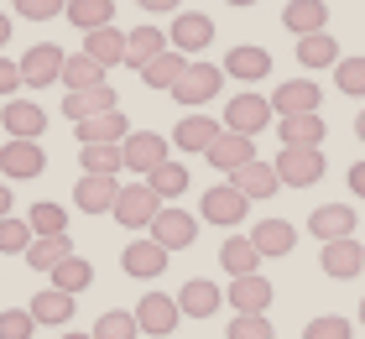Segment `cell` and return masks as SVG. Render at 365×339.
I'll use <instances>...</instances> for the list:
<instances>
[{"label": "cell", "instance_id": "obj_56", "mask_svg": "<svg viewBox=\"0 0 365 339\" xmlns=\"http://www.w3.org/2000/svg\"><path fill=\"white\" fill-rule=\"evenodd\" d=\"M63 339H94V334H63Z\"/></svg>", "mask_w": 365, "mask_h": 339}, {"label": "cell", "instance_id": "obj_25", "mask_svg": "<svg viewBox=\"0 0 365 339\" xmlns=\"http://www.w3.org/2000/svg\"><path fill=\"white\" fill-rule=\"evenodd\" d=\"M220 303H225V293H220V287H214L209 277L182 282V293H178V308H182V318H214V313H220Z\"/></svg>", "mask_w": 365, "mask_h": 339}, {"label": "cell", "instance_id": "obj_49", "mask_svg": "<svg viewBox=\"0 0 365 339\" xmlns=\"http://www.w3.org/2000/svg\"><path fill=\"white\" fill-rule=\"evenodd\" d=\"M16 89H21V63H11L6 53H0V94L16 99Z\"/></svg>", "mask_w": 365, "mask_h": 339}, {"label": "cell", "instance_id": "obj_55", "mask_svg": "<svg viewBox=\"0 0 365 339\" xmlns=\"http://www.w3.org/2000/svg\"><path fill=\"white\" fill-rule=\"evenodd\" d=\"M225 6H240V11H245V6H256V0H225Z\"/></svg>", "mask_w": 365, "mask_h": 339}, {"label": "cell", "instance_id": "obj_21", "mask_svg": "<svg viewBox=\"0 0 365 339\" xmlns=\"http://www.w3.org/2000/svg\"><path fill=\"white\" fill-rule=\"evenodd\" d=\"M251 246L261 251V261H272V256H292L297 230L287 225V219H256V225H251Z\"/></svg>", "mask_w": 365, "mask_h": 339}, {"label": "cell", "instance_id": "obj_36", "mask_svg": "<svg viewBox=\"0 0 365 339\" xmlns=\"http://www.w3.org/2000/svg\"><path fill=\"white\" fill-rule=\"evenodd\" d=\"M68 21L78 31H99V26H115V0H68Z\"/></svg>", "mask_w": 365, "mask_h": 339}, {"label": "cell", "instance_id": "obj_19", "mask_svg": "<svg viewBox=\"0 0 365 339\" xmlns=\"http://www.w3.org/2000/svg\"><path fill=\"white\" fill-rule=\"evenodd\" d=\"M272 74V53L256 42H240L235 53H225V79H240V84H261Z\"/></svg>", "mask_w": 365, "mask_h": 339}, {"label": "cell", "instance_id": "obj_41", "mask_svg": "<svg viewBox=\"0 0 365 339\" xmlns=\"http://www.w3.org/2000/svg\"><path fill=\"white\" fill-rule=\"evenodd\" d=\"M26 225L31 235H68V214H63V203H31Z\"/></svg>", "mask_w": 365, "mask_h": 339}, {"label": "cell", "instance_id": "obj_20", "mask_svg": "<svg viewBox=\"0 0 365 339\" xmlns=\"http://www.w3.org/2000/svg\"><path fill=\"white\" fill-rule=\"evenodd\" d=\"M225 303H230L235 313H267V308H272V282L261 277V271H256V277H230Z\"/></svg>", "mask_w": 365, "mask_h": 339}, {"label": "cell", "instance_id": "obj_13", "mask_svg": "<svg viewBox=\"0 0 365 339\" xmlns=\"http://www.w3.org/2000/svg\"><path fill=\"white\" fill-rule=\"evenodd\" d=\"M319 99H324V89L313 79H287L272 94V115H277V121H282V115H319Z\"/></svg>", "mask_w": 365, "mask_h": 339}, {"label": "cell", "instance_id": "obj_29", "mask_svg": "<svg viewBox=\"0 0 365 339\" xmlns=\"http://www.w3.org/2000/svg\"><path fill=\"white\" fill-rule=\"evenodd\" d=\"M182 68H188V58H182V53H157L152 63L141 68V84H146L152 94H173L178 79H182Z\"/></svg>", "mask_w": 365, "mask_h": 339}, {"label": "cell", "instance_id": "obj_26", "mask_svg": "<svg viewBox=\"0 0 365 339\" xmlns=\"http://www.w3.org/2000/svg\"><path fill=\"white\" fill-rule=\"evenodd\" d=\"M282 26H287L292 37L329 31V6H324V0H287V11H282Z\"/></svg>", "mask_w": 365, "mask_h": 339}, {"label": "cell", "instance_id": "obj_7", "mask_svg": "<svg viewBox=\"0 0 365 339\" xmlns=\"http://www.w3.org/2000/svg\"><path fill=\"white\" fill-rule=\"evenodd\" d=\"M209 42H214V21L204 11H178L173 16V26H168V47L173 53H209Z\"/></svg>", "mask_w": 365, "mask_h": 339}, {"label": "cell", "instance_id": "obj_50", "mask_svg": "<svg viewBox=\"0 0 365 339\" xmlns=\"http://www.w3.org/2000/svg\"><path fill=\"white\" fill-rule=\"evenodd\" d=\"M136 6H141V11H152V16H162V11H178L182 0H136Z\"/></svg>", "mask_w": 365, "mask_h": 339}, {"label": "cell", "instance_id": "obj_53", "mask_svg": "<svg viewBox=\"0 0 365 339\" xmlns=\"http://www.w3.org/2000/svg\"><path fill=\"white\" fill-rule=\"evenodd\" d=\"M6 214H11V188L0 183V219H6Z\"/></svg>", "mask_w": 365, "mask_h": 339}, {"label": "cell", "instance_id": "obj_4", "mask_svg": "<svg viewBox=\"0 0 365 339\" xmlns=\"http://www.w3.org/2000/svg\"><path fill=\"white\" fill-rule=\"evenodd\" d=\"M220 89H225V68L193 63V58H188V68H182V79H178V89H173V99H178V105H188V110H198V105H209Z\"/></svg>", "mask_w": 365, "mask_h": 339}, {"label": "cell", "instance_id": "obj_5", "mask_svg": "<svg viewBox=\"0 0 365 339\" xmlns=\"http://www.w3.org/2000/svg\"><path fill=\"white\" fill-rule=\"evenodd\" d=\"M125 173H136V178H152L162 162H168V136H157V131H130L125 141Z\"/></svg>", "mask_w": 365, "mask_h": 339}, {"label": "cell", "instance_id": "obj_15", "mask_svg": "<svg viewBox=\"0 0 365 339\" xmlns=\"http://www.w3.org/2000/svg\"><path fill=\"white\" fill-rule=\"evenodd\" d=\"M220 136H225V126L214 121V115L193 110V115H182V121L173 126V146H178V151H209Z\"/></svg>", "mask_w": 365, "mask_h": 339}, {"label": "cell", "instance_id": "obj_16", "mask_svg": "<svg viewBox=\"0 0 365 339\" xmlns=\"http://www.w3.org/2000/svg\"><path fill=\"white\" fill-rule=\"evenodd\" d=\"M319 266H324V277H334V282H350V277H360L365 271V246L355 241H329L324 246V256H319Z\"/></svg>", "mask_w": 365, "mask_h": 339}, {"label": "cell", "instance_id": "obj_33", "mask_svg": "<svg viewBox=\"0 0 365 339\" xmlns=\"http://www.w3.org/2000/svg\"><path fill=\"white\" fill-rule=\"evenodd\" d=\"M73 256V241H68V235H37V241H31L26 246V266H37V271H53L58 261H68Z\"/></svg>", "mask_w": 365, "mask_h": 339}, {"label": "cell", "instance_id": "obj_23", "mask_svg": "<svg viewBox=\"0 0 365 339\" xmlns=\"http://www.w3.org/2000/svg\"><path fill=\"white\" fill-rule=\"evenodd\" d=\"M115 198H120V178H78L73 183V203L84 214H110L115 209Z\"/></svg>", "mask_w": 365, "mask_h": 339}, {"label": "cell", "instance_id": "obj_17", "mask_svg": "<svg viewBox=\"0 0 365 339\" xmlns=\"http://www.w3.org/2000/svg\"><path fill=\"white\" fill-rule=\"evenodd\" d=\"M355 225H360V219H355V209H350V203H319V209L308 214V230L319 235L324 246H329V241H350V235H355Z\"/></svg>", "mask_w": 365, "mask_h": 339}, {"label": "cell", "instance_id": "obj_11", "mask_svg": "<svg viewBox=\"0 0 365 339\" xmlns=\"http://www.w3.org/2000/svg\"><path fill=\"white\" fill-rule=\"evenodd\" d=\"M42 167H47V151L42 141H11L0 146V178H16V183H26V178H42Z\"/></svg>", "mask_w": 365, "mask_h": 339}, {"label": "cell", "instance_id": "obj_12", "mask_svg": "<svg viewBox=\"0 0 365 339\" xmlns=\"http://www.w3.org/2000/svg\"><path fill=\"white\" fill-rule=\"evenodd\" d=\"M204 157H209V167H214V173L235 178L245 162H256V136H235V131H225L220 141H214V146L204 151Z\"/></svg>", "mask_w": 365, "mask_h": 339}, {"label": "cell", "instance_id": "obj_3", "mask_svg": "<svg viewBox=\"0 0 365 339\" xmlns=\"http://www.w3.org/2000/svg\"><path fill=\"white\" fill-rule=\"evenodd\" d=\"M251 214V198H245L235 183H214V188H204V198H198V219H209V225H240V219Z\"/></svg>", "mask_w": 365, "mask_h": 339}, {"label": "cell", "instance_id": "obj_37", "mask_svg": "<svg viewBox=\"0 0 365 339\" xmlns=\"http://www.w3.org/2000/svg\"><path fill=\"white\" fill-rule=\"evenodd\" d=\"M53 287H58V293H68V298L89 293V287H94V266H89L84 256H68V261H58V266H53Z\"/></svg>", "mask_w": 365, "mask_h": 339}, {"label": "cell", "instance_id": "obj_39", "mask_svg": "<svg viewBox=\"0 0 365 339\" xmlns=\"http://www.w3.org/2000/svg\"><path fill=\"white\" fill-rule=\"evenodd\" d=\"M297 63H303V68H334V63H339V42L329 37V31L297 37Z\"/></svg>", "mask_w": 365, "mask_h": 339}, {"label": "cell", "instance_id": "obj_43", "mask_svg": "<svg viewBox=\"0 0 365 339\" xmlns=\"http://www.w3.org/2000/svg\"><path fill=\"white\" fill-rule=\"evenodd\" d=\"M225 339H277V329H272L267 313H235L230 329H225Z\"/></svg>", "mask_w": 365, "mask_h": 339}, {"label": "cell", "instance_id": "obj_52", "mask_svg": "<svg viewBox=\"0 0 365 339\" xmlns=\"http://www.w3.org/2000/svg\"><path fill=\"white\" fill-rule=\"evenodd\" d=\"M11 42V11H0V47Z\"/></svg>", "mask_w": 365, "mask_h": 339}, {"label": "cell", "instance_id": "obj_6", "mask_svg": "<svg viewBox=\"0 0 365 339\" xmlns=\"http://www.w3.org/2000/svg\"><path fill=\"white\" fill-rule=\"evenodd\" d=\"M63 63H68V53H63L58 42H37V47H26V58H21V84H26V89L63 84Z\"/></svg>", "mask_w": 365, "mask_h": 339}, {"label": "cell", "instance_id": "obj_31", "mask_svg": "<svg viewBox=\"0 0 365 339\" xmlns=\"http://www.w3.org/2000/svg\"><path fill=\"white\" fill-rule=\"evenodd\" d=\"M84 53H89L99 68H120V63H125V31H115V26L84 31Z\"/></svg>", "mask_w": 365, "mask_h": 339}, {"label": "cell", "instance_id": "obj_28", "mask_svg": "<svg viewBox=\"0 0 365 339\" xmlns=\"http://www.w3.org/2000/svg\"><path fill=\"white\" fill-rule=\"evenodd\" d=\"M230 183H235V188H240L245 198H251V203H256V198H272V193L282 188L277 167H272V162H261V157H256V162H245V167H240V173L230 178Z\"/></svg>", "mask_w": 365, "mask_h": 339}, {"label": "cell", "instance_id": "obj_40", "mask_svg": "<svg viewBox=\"0 0 365 339\" xmlns=\"http://www.w3.org/2000/svg\"><path fill=\"white\" fill-rule=\"evenodd\" d=\"M146 183H152L157 198H182V193H188V167H182V162H162Z\"/></svg>", "mask_w": 365, "mask_h": 339}, {"label": "cell", "instance_id": "obj_44", "mask_svg": "<svg viewBox=\"0 0 365 339\" xmlns=\"http://www.w3.org/2000/svg\"><path fill=\"white\" fill-rule=\"evenodd\" d=\"M94 339H141V329H136V313H125V308L105 313V318L94 324Z\"/></svg>", "mask_w": 365, "mask_h": 339}, {"label": "cell", "instance_id": "obj_35", "mask_svg": "<svg viewBox=\"0 0 365 339\" xmlns=\"http://www.w3.org/2000/svg\"><path fill=\"white\" fill-rule=\"evenodd\" d=\"M31 318H37V324H53V329H63L73 318V298L68 293H58V287H47V293H37L31 298V308H26Z\"/></svg>", "mask_w": 365, "mask_h": 339}, {"label": "cell", "instance_id": "obj_45", "mask_svg": "<svg viewBox=\"0 0 365 339\" xmlns=\"http://www.w3.org/2000/svg\"><path fill=\"white\" fill-rule=\"evenodd\" d=\"M334 84H339V94L365 99V58H339L334 63Z\"/></svg>", "mask_w": 365, "mask_h": 339}, {"label": "cell", "instance_id": "obj_10", "mask_svg": "<svg viewBox=\"0 0 365 339\" xmlns=\"http://www.w3.org/2000/svg\"><path fill=\"white\" fill-rule=\"evenodd\" d=\"M130 313H136V329H141V334H152V339H168V334L178 329V318H182L178 298H168V293H146Z\"/></svg>", "mask_w": 365, "mask_h": 339}, {"label": "cell", "instance_id": "obj_48", "mask_svg": "<svg viewBox=\"0 0 365 339\" xmlns=\"http://www.w3.org/2000/svg\"><path fill=\"white\" fill-rule=\"evenodd\" d=\"M16 16H26V21H53V16L68 11V0H11Z\"/></svg>", "mask_w": 365, "mask_h": 339}, {"label": "cell", "instance_id": "obj_51", "mask_svg": "<svg viewBox=\"0 0 365 339\" xmlns=\"http://www.w3.org/2000/svg\"><path fill=\"white\" fill-rule=\"evenodd\" d=\"M350 193H355V198H365V162H355V167H350Z\"/></svg>", "mask_w": 365, "mask_h": 339}, {"label": "cell", "instance_id": "obj_27", "mask_svg": "<svg viewBox=\"0 0 365 339\" xmlns=\"http://www.w3.org/2000/svg\"><path fill=\"white\" fill-rule=\"evenodd\" d=\"M105 110H120V99H115L110 84H99V89H78V94H63V115L78 126L89 121V115H105Z\"/></svg>", "mask_w": 365, "mask_h": 339}, {"label": "cell", "instance_id": "obj_46", "mask_svg": "<svg viewBox=\"0 0 365 339\" xmlns=\"http://www.w3.org/2000/svg\"><path fill=\"white\" fill-rule=\"evenodd\" d=\"M303 339H355V324L339 318V313H324V318H308Z\"/></svg>", "mask_w": 365, "mask_h": 339}, {"label": "cell", "instance_id": "obj_22", "mask_svg": "<svg viewBox=\"0 0 365 339\" xmlns=\"http://www.w3.org/2000/svg\"><path fill=\"white\" fill-rule=\"evenodd\" d=\"M125 136H130V126H125L120 110H105V115L78 121V146H120Z\"/></svg>", "mask_w": 365, "mask_h": 339}, {"label": "cell", "instance_id": "obj_1", "mask_svg": "<svg viewBox=\"0 0 365 339\" xmlns=\"http://www.w3.org/2000/svg\"><path fill=\"white\" fill-rule=\"evenodd\" d=\"M272 167H277L282 188H313L324 178V151L319 146H282Z\"/></svg>", "mask_w": 365, "mask_h": 339}, {"label": "cell", "instance_id": "obj_2", "mask_svg": "<svg viewBox=\"0 0 365 339\" xmlns=\"http://www.w3.org/2000/svg\"><path fill=\"white\" fill-rule=\"evenodd\" d=\"M110 214H115V225H125V230H152V219L162 214V198L152 193V183H125Z\"/></svg>", "mask_w": 365, "mask_h": 339}, {"label": "cell", "instance_id": "obj_24", "mask_svg": "<svg viewBox=\"0 0 365 339\" xmlns=\"http://www.w3.org/2000/svg\"><path fill=\"white\" fill-rule=\"evenodd\" d=\"M157 53H168V31H162V26L146 21V26H130L125 31V68H136V74H141Z\"/></svg>", "mask_w": 365, "mask_h": 339}, {"label": "cell", "instance_id": "obj_54", "mask_svg": "<svg viewBox=\"0 0 365 339\" xmlns=\"http://www.w3.org/2000/svg\"><path fill=\"white\" fill-rule=\"evenodd\" d=\"M355 136H360V141H365V110L355 115Z\"/></svg>", "mask_w": 365, "mask_h": 339}, {"label": "cell", "instance_id": "obj_38", "mask_svg": "<svg viewBox=\"0 0 365 339\" xmlns=\"http://www.w3.org/2000/svg\"><path fill=\"white\" fill-rule=\"evenodd\" d=\"M78 162H84L89 178H120L125 173V151L120 146H78Z\"/></svg>", "mask_w": 365, "mask_h": 339}, {"label": "cell", "instance_id": "obj_14", "mask_svg": "<svg viewBox=\"0 0 365 339\" xmlns=\"http://www.w3.org/2000/svg\"><path fill=\"white\" fill-rule=\"evenodd\" d=\"M0 126H6V136H16V141H37V136H47V110L31 105V99H6Z\"/></svg>", "mask_w": 365, "mask_h": 339}, {"label": "cell", "instance_id": "obj_9", "mask_svg": "<svg viewBox=\"0 0 365 339\" xmlns=\"http://www.w3.org/2000/svg\"><path fill=\"white\" fill-rule=\"evenodd\" d=\"M152 241L168 251V256H173V251H188L198 241V219L188 209H178V203H168V209L152 219Z\"/></svg>", "mask_w": 365, "mask_h": 339}, {"label": "cell", "instance_id": "obj_32", "mask_svg": "<svg viewBox=\"0 0 365 339\" xmlns=\"http://www.w3.org/2000/svg\"><path fill=\"white\" fill-rule=\"evenodd\" d=\"M277 136H282V146H319L329 131H324V115H282Z\"/></svg>", "mask_w": 365, "mask_h": 339}, {"label": "cell", "instance_id": "obj_30", "mask_svg": "<svg viewBox=\"0 0 365 339\" xmlns=\"http://www.w3.org/2000/svg\"><path fill=\"white\" fill-rule=\"evenodd\" d=\"M220 266L230 271V277H256L261 271V251L251 246V235H230V241L220 246Z\"/></svg>", "mask_w": 365, "mask_h": 339}, {"label": "cell", "instance_id": "obj_34", "mask_svg": "<svg viewBox=\"0 0 365 339\" xmlns=\"http://www.w3.org/2000/svg\"><path fill=\"white\" fill-rule=\"evenodd\" d=\"M105 74H110V68H99L89 53H68V63H63V89H68V94L99 89V84H105Z\"/></svg>", "mask_w": 365, "mask_h": 339}, {"label": "cell", "instance_id": "obj_18", "mask_svg": "<svg viewBox=\"0 0 365 339\" xmlns=\"http://www.w3.org/2000/svg\"><path fill=\"white\" fill-rule=\"evenodd\" d=\"M120 271H125V277L152 282V277H162V271H168V251H162L152 235H146V241H130L125 256H120Z\"/></svg>", "mask_w": 365, "mask_h": 339}, {"label": "cell", "instance_id": "obj_8", "mask_svg": "<svg viewBox=\"0 0 365 339\" xmlns=\"http://www.w3.org/2000/svg\"><path fill=\"white\" fill-rule=\"evenodd\" d=\"M272 126V99L267 94H235L225 105V131H235V136H261Z\"/></svg>", "mask_w": 365, "mask_h": 339}, {"label": "cell", "instance_id": "obj_47", "mask_svg": "<svg viewBox=\"0 0 365 339\" xmlns=\"http://www.w3.org/2000/svg\"><path fill=\"white\" fill-rule=\"evenodd\" d=\"M37 334V318H31L26 308H6L0 313V339H31Z\"/></svg>", "mask_w": 365, "mask_h": 339}, {"label": "cell", "instance_id": "obj_57", "mask_svg": "<svg viewBox=\"0 0 365 339\" xmlns=\"http://www.w3.org/2000/svg\"><path fill=\"white\" fill-rule=\"evenodd\" d=\"M360 324H365V298H360Z\"/></svg>", "mask_w": 365, "mask_h": 339}, {"label": "cell", "instance_id": "obj_42", "mask_svg": "<svg viewBox=\"0 0 365 339\" xmlns=\"http://www.w3.org/2000/svg\"><path fill=\"white\" fill-rule=\"evenodd\" d=\"M37 241V235H31V225L26 219H0V256H26V246Z\"/></svg>", "mask_w": 365, "mask_h": 339}]
</instances>
